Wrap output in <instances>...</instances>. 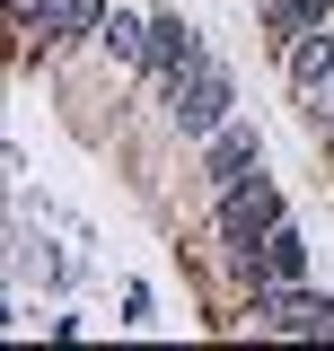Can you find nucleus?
I'll return each mask as SVG.
<instances>
[{
  "label": "nucleus",
  "mask_w": 334,
  "mask_h": 351,
  "mask_svg": "<svg viewBox=\"0 0 334 351\" xmlns=\"http://www.w3.org/2000/svg\"><path fill=\"white\" fill-rule=\"evenodd\" d=\"M291 219V202H282V184L255 167V176H238V184H220L211 193V237H220V263H247L273 228Z\"/></svg>",
  "instance_id": "1"
},
{
  "label": "nucleus",
  "mask_w": 334,
  "mask_h": 351,
  "mask_svg": "<svg viewBox=\"0 0 334 351\" xmlns=\"http://www.w3.org/2000/svg\"><path fill=\"white\" fill-rule=\"evenodd\" d=\"M167 123L185 132L194 149H203L220 123H238V88H229V62H220L211 44L185 62V71H176V80H167Z\"/></svg>",
  "instance_id": "2"
},
{
  "label": "nucleus",
  "mask_w": 334,
  "mask_h": 351,
  "mask_svg": "<svg viewBox=\"0 0 334 351\" xmlns=\"http://www.w3.org/2000/svg\"><path fill=\"white\" fill-rule=\"evenodd\" d=\"M247 325L255 334H282V343H334V290H317V281H264V290H247Z\"/></svg>",
  "instance_id": "3"
},
{
  "label": "nucleus",
  "mask_w": 334,
  "mask_h": 351,
  "mask_svg": "<svg viewBox=\"0 0 334 351\" xmlns=\"http://www.w3.org/2000/svg\"><path fill=\"white\" fill-rule=\"evenodd\" d=\"M9 27H18V44L27 53H53V44H97V27H106V0H9Z\"/></svg>",
  "instance_id": "4"
},
{
  "label": "nucleus",
  "mask_w": 334,
  "mask_h": 351,
  "mask_svg": "<svg viewBox=\"0 0 334 351\" xmlns=\"http://www.w3.org/2000/svg\"><path fill=\"white\" fill-rule=\"evenodd\" d=\"M229 281H238V299H247V290H264V281H308V237L282 219V228H273L247 263H229Z\"/></svg>",
  "instance_id": "5"
},
{
  "label": "nucleus",
  "mask_w": 334,
  "mask_h": 351,
  "mask_svg": "<svg viewBox=\"0 0 334 351\" xmlns=\"http://www.w3.org/2000/svg\"><path fill=\"white\" fill-rule=\"evenodd\" d=\"M264 167V149H255V123H220L203 141V184L220 193V184H238V176H255Z\"/></svg>",
  "instance_id": "6"
},
{
  "label": "nucleus",
  "mask_w": 334,
  "mask_h": 351,
  "mask_svg": "<svg viewBox=\"0 0 334 351\" xmlns=\"http://www.w3.org/2000/svg\"><path fill=\"white\" fill-rule=\"evenodd\" d=\"M273 53H282V80H291V97H299L308 80L334 71V27H299V36H282Z\"/></svg>",
  "instance_id": "7"
},
{
  "label": "nucleus",
  "mask_w": 334,
  "mask_h": 351,
  "mask_svg": "<svg viewBox=\"0 0 334 351\" xmlns=\"http://www.w3.org/2000/svg\"><path fill=\"white\" fill-rule=\"evenodd\" d=\"M194 53H203V36H194L185 18H150V62H141V71H150V80H159V88L176 80V71H185Z\"/></svg>",
  "instance_id": "8"
},
{
  "label": "nucleus",
  "mask_w": 334,
  "mask_h": 351,
  "mask_svg": "<svg viewBox=\"0 0 334 351\" xmlns=\"http://www.w3.org/2000/svg\"><path fill=\"white\" fill-rule=\"evenodd\" d=\"M97 53H115V62H150V18H132V9H106V27H97Z\"/></svg>",
  "instance_id": "9"
},
{
  "label": "nucleus",
  "mask_w": 334,
  "mask_h": 351,
  "mask_svg": "<svg viewBox=\"0 0 334 351\" xmlns=\"http://www.w3.org/2000/svg\"><path fill=\"white\" fill-rule=\"evenodd\" d=\"M264 9V27H273V44L299 36V27H334V0H255Z\"/></svg>",
  "instance_id": "10"
},
{
  "label": "nucleus",
  "mask_w": 334,
  "mask_h": 351,
  "mask_svg": "<svg viewBox=\"0 0 334 351\" xmlns=\"http://www.w3.org/2000/svg\"><path fill=\"white\" fill-rule=\"evenodd\" d=\"M299 114H308L317 132L334 123V71H326V80H308V88H299Z\"/></svg>",
  "instance_id": "11"
},
{
  "label": "nucleus",
  "mask_w": 334,
  "mask_h": 351,
  "mask_svg": "<svg viewBox=\"0 0 334 351\" xmlns=\"http://www.w3.org/2000/svg\"><path fill=\"white\" fill-rule=\"evenodd\" d=\"M326 158H334V123H326Z\"/></svg>",
  "instance_id": "12"
}]
</instances>
